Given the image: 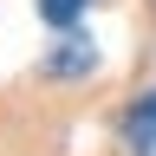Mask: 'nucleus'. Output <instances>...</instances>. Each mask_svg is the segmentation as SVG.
<instances>
[{
	"label": "nucleus",
	"instance_id": "f257e3e1",
	"mask_svg": "<svg viewBox=\"0 0 156 156\" xmlns=\"http://www.w3.org/2000/svg\"><path fill=\"white\" fill-rule=\"evenodd\" d=\"M124 143H130L136 156H156V91H143V98L124 111Z\"/></svg>",
	"mask_w": 156,
	"mask_h": 156
},
{
	"label": "nucleus",
	"instance_id": "f03ea898",
	"mask_svg": "<svg viewBox=\"0 0 156 156\" xmlns=\"http://www.w3.org/2000/svg\"><path fill=\"white\" fill-rule=\"evenodd\" d=\"M91 65H98V46H91L85 33H65V46L46 52V72L52 78H78V72H91Z\"/></svg>",
	"mask_w": 156,
	"mask_h": 156
},
{
	"label": "nucleus",
	"instance_id": "7ed1b4c3",
	"mask_svg": "<svg viewBox=\"0 0 156 156\" xmlns=\"http://www.w3.org/2000/svg\"><path fill=\"white\" fill-rule=\"evenodd\" d=\"M85 7H91V0H39V13H46L52 26H72V20L85 13Z\"/></svg>",
	"mask_w": 156,
	"mask_h": 156
}]
</instances>
